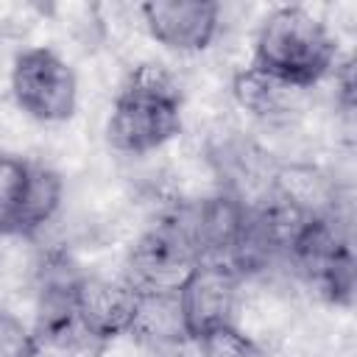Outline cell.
<instances>
[{"label":"cell","instance_id":"6da1fadb","mask_svg":"<svg viewBox=\"0 0 357 357\" xmlns=\"http://www.w3.org/2000/svg\"><path fill=\"white\" fill-rule=\"evenodd\" d=\"M184 131V84L159 61H137L126 70L106 117V139L114 153L145 159L165 151Z\"/></svg>","mask_w":357,"mask_h":357},{"label":"cell","instance_id":"7a4b0ae2","mask_svg":"<svg viewBox=\"0 0 357 357\" xmlns=\"http://www.w3.org/2000/svg\"><path fill=\"white\" fill-rule=\"evenodd\" d=\"M340 59V47L324 17L304 6L271 8L254 31L251 64L304 89L321 86Z\"/></svg>","mask_w":357,"mask_h":357},{"label":"cell","instance_id":"3957f363","mask_svg":"<svg viewBox=\"0 0 357 357\" xmlns=\"http://www.w3.org/2000/svg\"><path fill=\"white\" fill-rule=\"evenodd\" d=\"M67 201L64 176L47 162L0 151V240H33Z\"/></svg>","mask_w":357,"mask_h":357},{"label":"cell","instance_id":"277c9868","mask_svg":"<svg viewBox=\"0 0 357 357\" xmlns=\"http://www.w3.org/2000/svg\"><path fill=\"white\" fill-rule=\"evenodd\" d=\"M11 103L39 126H64L81 100L78 73L47 45L22 47L8 64Z\"/></svg>","mask_w":357,"mask_h":357},{"label":"cell","instance_id":"5b68a950","mask_svg":"<svg viewBox=\"0 0 357 357\" xmlns=\"http://www.w3.org/2000/svg\"><path fill=\"white\" fill-rule=\"evenodd\" d=\"M198 265V257L167 212L148 223L126 254L123 279L137 293H176Z\"/></svg>","mask_w":357,"mask_h":357},{"label":"cell","instance_id":"8992f818","mask_svg":"<svg viewBox=\"0 0 357 357\" xmlns=\"http://www.w3.org/2000/svg\"><path fill=\"white\" fill-rule=\"evenodd\" d=\"M315 89H304L287 84L251 61L231 73L229 78V98L231 103L257 120L265 131H284L293 128L315 103Z\"/></svg>","mask_w":357,"mask_h":357},{"label":"cell","instance_id":"52a82bcc","mask_svg":"<svg viewBox=\"0 0 357 357\" xmlns=\"http://www.w3.org/2000/svg\"><path fill=\"white\" fill-rule=\"evenodd\" d=\"M139 22L151 42L178 56L204 53L220 36V3L151 0L139 6Z\"/></svg>","mask_w":357,"mask_h":357},{"label":"cell","instance_id":"ba28073f","mask_svg":"<svg viewBox=\"0 0 357 357\" xmlns=\"http://www.w3.org/2000/svg\"><path fill=\"white\" fill-rule=\"evenodd\" d=\"M243 276L226 262H198L176 290L190 337L234 321Z\"/></svg>","mask_w":357,"mask_h":357},{"label":"cell","instance_id":"9c48e42d","mask_svg":"<svg viewBox=\"0 0 357 357\" xmlns=\"http://www.w3.org/2000/svg\"><path fill=\"white\" fill-rule=\"evenodd\" d=\"M137 290L123 276L81 273L75 282V315L92 340L100 346L114 343L131 326Z\"/></svg>","mask_w":357,"mask_h":357},{"label":"cell","instance_id":"30bf717a","mask_svg":"<svg viewBox=\"0 0 357 357\" xmlns=\"http://www.w3.org/2000/svg\"><path fill=\"white\" fill-rule=\"evenodd\" d=\"M137 346L153 357H178L192 346L181 304L176 293H139L131 326L126 332Z\"/></svg>","mask_w":357,"mask_h":357},{"label":"cell","instance_id":"8fae6325","mask_svg":"<svg viewBox=\"0 0 357 357\" xmlns=\"http://www.w3.org/2000/svg\"><path fill=\"white\" fill-rule=\"evenodd\" d=\"M195 357H268V349L248 337L240 326L223 324L192 337Z\"/></svg>","mask_w":357,"mask_h":357},{"label":"cell","instance_id":"7c38bea8","mask_svg":"<svg viewBox=\"0 0 357 357\" xmlns=\"http://www.w3.org/2000/svg\"><path fill=\"white\" fill-rule=\"evenodd\" d=\"M0 357H39L33 329L6 307H0Z\"/></svg>","mask_w":357,"mask_h":357}]
</instances>
